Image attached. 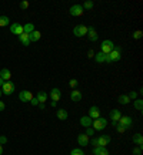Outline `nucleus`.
I'll return each instance as SVG.
<instances>
[{"mask_svg":"<svg viewBox=\"0 0 143 155\" xmlns=\"http://www.w3.org/2000/svg\"><path fill=\"white\" fill-rule=\"evenodd\" d=\"M132 37H133L134 40H140V38L143 37V31H142V30H136V31H133Z\"/></svg>","mask_w":143,"mask_h":155,"instance_id":"7c9ffc66","label":"nucleus"},{"mask_svg":"<svg viewBox=\"0 0 143 155\" xmlns=\"http://www.w3.org/2000/svg\"><path fill=\"white\" fill-rule=\"evenodd\" d=\"M36 98H37L39 104H44V101L47 100V94H46L44 91H39L37 95H36Z\"/></svg>","mask_w":143,"mask_h":155,"instance_id":"393cba45","label":"nucleus"},{"mask_svg":"<svg viewBox=\"0 0 143 155\" xmlns=\"http://www.w3.org/2000/svg\"><path fill=\"white\" fill-rule=\"evenodd\" d=\"M56 115H57V118H59L60 121H66L67 118H69V113H67L66 110H57Z\"/></svg>","mask_w":143,"mask_h":155,"instance_id":"412c9836","label":"nucleus"},{"mask_svg":"<svg viewBox=\"0 0 143 155\" xmlns=\"http://www.w3.org/2000/svg\"><path fill=\"white\" fill-rule=\"evenodd\" d=\"M5 84V80H3V78H2V77H0V87H2V85Z\"/></svg>","mask_w":143,"mask_h":155,"instance_id":"49530a36","label":"nucleus"},{"mask_svg":"<svg viewBox=\"0 0 143 155\" xmlns=\"http://www.w3.org/2000/svg\"><path fill=\"white\" fill-rule=\"evenodd\" d=\"M19 41L23 44V46H29L30 44V36L27 33H22L19 36Z\"/></svg>","mask_w":143,"mask_h":155,"instance_id":"a211bd4d","label":"nucleus"},{"mask_svg":"<svg viewBox=\"0 0 143 155\" xmlns=\"http://www.w3.org/2000/svg\"><path fill=\"white\" fill-rule=\"evenodd\" d=\"M20 7H22L23 10L27 9V7H29V2H27V0H23V2L20 3Z\"/></svg>","mask_w":143,"mask_h":155,"instance_id":"4c0bfd02","label":"nucleus"},{"mask_svg":"<svg viewBox=\"0 0 143 155\" xmlns=\"http://www.w3.org/2000/svg\"><path fill=\"white\" fill-rule=\"evenodd\" d=\"M23 31H24V33H27V34L33 33V31H34V26H33V23L24 24V26H23Z\"/></svg>","mask_w":143,"mask_h":155,"instance_id":"bb28decb","label":"nucleus"},{"mask_svg":"<svg viewBox=\"0 0 143 155\" xmlns=\"http://www.w3.org/2000/svg\"><path fill=\"white\" fill-rule=\"evenodd\" d=\"M132 152H133V155H142V147H134Z\"/></svg>","mask_w":143,"mask_h":155,"instance_id":"f704fd0d","label":"nucleus"},{"mask_svg":"<svg viewBox=\"0 0 143 155\" xmlns=\"http://www.w3.org/2000/svg\"><path fill=\"white\" fill-rule=\"evenodd\" d=\"M3 154V145H2V144H0V155Z\"/></svg>","mask_w":143,"mask_h":155,"instance_id":"de8ad7c7","label":"nucleus"},{"mask_svg":"<svg viewBox=\"0 0 143 155\" xmlns=\"http://www.w3.org/2000/svg\"><path fill=\"white\" fill-rule=\"evenodd\" d=\"M73 34H75L76 37H85L86 34H87V26H85V24H77L76 27L73 28Z\"/></svg>","mask_w":143,"mask_h":155,"instance_id":"39448f33","label":"nucleus"},{"mask_svg":"<svg viewBox=\"0 0 143 155\" xmlns=\"http://www.w3.org/2000/svg\"><path fill=\"white\" fill-rule=\"evenodd\" d=\"M50 105H52V107H53V108H56L57 103H56V101H52V103H50Z\"/></svg>","mask_w":143,"mask_h":155,"instance_id":"c03bdc74","label":"nucleus"},{"mask_svg":"<svg viewBox=\"0 0 143 155\" xmlns=\"http://www.w3.org/2000/svg\"><path fill=\"white\" fill-rule=\"evenodd\" d=\"M93 154L95 155H109V150L106 147H95L93 148Z\"/></svg>","mask_w":143,"mask_h":155,"instance_id":"dca6fc26","label":"nucleus"},{"mask_svg":"<svg viewBox=\"0 0 143 155\" xmlns=\"http://www.w3.org/2000/svg\"><path fill=\"white\" fill-rule=\"evenodd\" d=\"M92 127L95 128V131H103L106 127H107V120L103 117H99L93 120V124H92Z\"/></svg>","mask_w":143,"mask_h":155,"instance_id":"f03ea898","label":"nucleus"},{"mask_svg":"<svg viewBox=\"0 0 143 155\" xmlns=\"http://www.w3.org/2000/svg\"><path fill=\"white\" fill-rule=\"evenodd\" d=\"M10 19L7 16H0V27H6L7 24H9Z\"/></svg>","mask_w":143,"mask_h":155,"instance_id":"c756f323","label":"nucleus"},{"mask_svg":"<svg viewBox=\"0 0 143 155\" xmlns=\"http://www.w3.org/2000/svg\"><path fill=\"white\" fill-rule=\"evenodd\" d=\"M69 13H70V16H73V17H80L82 14L85 13V10H83L82 5H73L70 9H69Z\"/></svg>","mask_w":143,"mask_h":155,"instance_id":"423d86ee","label":"nucleus"},{"mask_svg":"<svg viewBox=\"0 0 143 155\" xmlns=\"http://www.w3.org/2000/svg\"><path fill=\"white\" fill-rule=\"evenodd\" d=\"M120 57H122V48L120 47H114L109 54H106V61L107 64H112V63H116V61L120 60Z\"/></svg>","mask_w":143,"mask_h":155,"instance_id":"f257e3e1","label":"nucleus"},{"mask_svg":"<svg viewBox=\"0 0 143 155\" xmlns=\"http://www.w3.org/2000/svg\"><path fill=\"white\" fill-rule=\"evenodd\" d=\"M89 137L86 135L85 132H80L79 135H77V144L80 147H86V145H89Z\"/></svg>","mask_w":143,"mask_h":155,"instance_id":"9d476101","label":"nucleus"},{"mask_svg":"<svg viewBox=\"0 0 143 155\" xmlns=\"http://www.w3.org/2000/svg\"><path fill=\"white\" fill-rule=\"evenodd\" d=\"M10 31L13 34H16V36H20L22 33H24L23 31V26L20 23H13L12 26H10Z\"/></svg>","mask_w":143,"mask_h":155,"instance_id":"9b49d317","label":"nucleus"},{"mask_svg":"<svg viewBox=\"0 0 143 155\" xmlns=\"http://www.w3.org/2000/svg\"><path fill=\"white\" fill-rule=\"evenodd\" d=\"M2 88V93H5L6 95H10L14 93V90H16V85L12 83V81H5V84L0 87Z\"/></svg>","mask_w":143,"mask_h":155,"instance_id":"20e7f679","label":"nucleus"},{"mask_svg":"<svg viewBox=\"0 0 143 155\" xmlns=\"http://www.w3.org/2000/svg\"><path fill=\"white\" fill-rule=\"evenodd\" d=\"M117 122H119L122 127L126 128V130H129V128L133 125V120H132V117H129V115H122Z\"/></svg>","mask_w":143,"mask_h":155,"instance_id":"0eeeda50","label":"nucleus"},{"mask_svg":"<svg viewBox=\"0 0 143 155\" xmlns=\"http://www.w3.org/2000/svg\"><path fill=\"white\" fill-rule=\"evenodd\" d=\"M117 103H119V104H123V105H127V104L130 103V98H129L127 94H122V95H119Z\"/></svg>","mask_w":143,"mask_h":155,"instance_id":"a878e982","label":"nucleus"},{"mask_svg":"<svg viewBox=\"0 0 143 155\" xmlns=\"http://www.w3.org/2000/svg\"><path fill=\"white\" fill-rule=\"evenodd\" d=\"M32 98H33V95H32V93H30V91H27V90H23V91H20L19 100L22 101V103H29V101H30Z\"/></svg>","mask_w":143,"mask_h":155,"instance_id":"1a4fd4ad","label":"nucleus"},{"mask_svg":"<svg viewBox=\"0 0 143 155\" xmlns=\"http://www.w3.org/2000/svg\"><path fill=\"white\" fill-rule=\"evenodd\" d=\"M30 103H32V105H36V107L39 105V101H37V98H36V97H33V98L30 100Z\"/></svg>","mask_w":143,"mask_h":155,"instance_id":"ea45409f","label":"nucleus"},{"mask_svg":"<svg viewBox=\"0 0 143 155\" xmlns=\"http://www.w3.org/2000/svg\"><path fill=\"white\" fill-rule=\"evenodd\" d=\"M87 57H89V58H93V57H95V51H93V50H89V51H87Z\"/></svg>","mask_w":143,"mask_h":155,"instance_id":"79ce46f5","label":"nucleus"},{"mask_svg":"<svg viewBox=\"0 0 143 155\" xmlns=\"http://www.w3.org/2000/svg\"><path fill=\"white\" fill-rule=\"evenodd\" d=\"M7 142V137L6 135H0V144L3 145V144H6Z\"/></svg>","mask_w":143,"mask_h":155,"instance_id":"58836bf2","label":"nucleus"},{"mask_svg":"<svg viewBox=\"0 0 143 155\" xmlns=\"http://www.w3.org/2000/svg\"><path fill=\"white\" fill-rule=\"evenodd\" d=\"M0 77L5 81H10V77H12V73H10L9 68H2L0 70Z\"/></svg>","mask_w":143,"mask_h":155,"instance_id":"6ab92c4d","label":"nucleus"},{"mask_svg":"<svg viewBox=\"0 0 143 155\" xmlns=\"http://www.w3.org/2000/svg\"><path fill=\"white\" fill-rule=\"evenodd\" d=\"M134 108H136L138 111H140V113L143 111V100L142 98H136V100H134Z\"/></svg>","mask_w":143,"mask_h":155,"instance_id":"cd10ccee","label":"nucleus"},{"mask_svg":"<svg viewBox=\"0 0 143 155\" xmlns=\"http://www.w3.org/2000/svg\"><path fill=\"white\" fill-rule=\"evenodd\" d=\"M79 85V81L76 80V78H72L70 81H69V87L70 88H73V90H76V87Z\"/></svg>","mask_w":143,"mask_h":155,"instance_id":"473e14b6","label":"nucleus"},{"mask_svg":"<svg viewBox=\"0 0 143 155\" xmlns=\"http://www.w3.org/2000/svg\"><path fill=\"white\" fill-rule=\"evenodd\" d=\"M92 124H93V120H92L89 115H83V117L80 118V125L82 127L89 128V127H92Z\"/></svg>","mask_w":143,"mask_h":155,"instance_id":"4468645a","label":"nucleus"},{"mask_svg":"<svg viewBox=\"0 0 143 155\" xmlns=\"http://www.w3.org/2000/svg\"><path fill=\"white\" fill-rule=\"evenodd\" d=\"M29 36H30V43H34V41H39V40H40L42 33H40V31H37V30H34L33 33H30Z\"/></svg>","mask_w":143,"mask_h":155,"instance_id":"5701e85b","label":"nucleus"},{"mask_svg":"<svg viewBox=\"0 0 143 155\" xmlns=\"http://www.w3.org/2000/svg\"><path fill=\"white\" fill-rule=\"evenodd\" d=\"M5 108H6V104L0 100V111H5Z\"/></svg>","mask_w":143,"mask_h":155,"instance_id":"37998d69","label":"nucleus"},{"mask_svg":"<svg viewBox=\"0 0 143 155\" xmlns=\"http://www.w3.org/2000/svg\"><path fill=\"white\" fill-rule=\"evenodd\" d=\"M95 61L97 63V64L105 63V61H106V54H105V53H102V51L95 53Z\"/></svg>","mask_w":143,"mask_h":155,"instance_id":"aec40b11","label":"nucleus"},{"mask_svg":"<svg viewBox=\"0 0 143 155\" xmlns=\"http://www.w3.org/2000/svg\"><path fill=\"white\" fill-rule=\"evenodd\" d=\"M112 141V137L109 134H103L97 138V147H107Z\"/></svg>","mask_w":143,"mask_h":155,"instance_id":"6e6552de","label":"nucleus"},{"mask_svg":"<svg viewBox=\"0 0 143 155\" xmlns=\"http://www.w3.org/2000/svg\"><path fill=\"white\" fill-rule=\"evenodd\" d=\"M89 117L92 118V120H96V118L100 117V108L96 107V105H93V107L89 108Z\"/></svg>","mask_w":143,"mask_h":155,"instance_id":"ddd939ff","label":"nucleus"},{"mask_svg":"<svg viewBox=\"0 0 143 155\" xmlns=\"http://www.w3.org/2000/svg\"><path fill=\"white\" fill-rule=\"evenodd\" d=\"M113 48H114V44L112 40H103L102 44H100V51L105 53V54H109Z\"/></svg>","mask_w":143,"mask_h":155,"instance_id":"7ed1b4c3","label":"nucleus"},{"mask_svg":"<svg viewBox=\"0 0 143 155\" xmlns=\"http://www.w3.org/2000/svg\"><path fill=\"white\" fill-rule=\"evenodd\" d=\"M93 6H95V3H93L92 0H86L85 3L82 5V7H83V10H92L93 9Z\"/></svg>","mask_w":143,"mask_h":155,"instance_id":"c85d7f7f","label":"nucleus"},{"mask_svg":"<svg viewBox=\"0 0 143 155\" xmlns=\"http://www.w3.org/2000/svg\"><path fill=\"white\" fill-rule=\"evenodd\" d=\"M127 95H129V98H130V101H132V100H136V98H138V93H136L134 90H133V91H130Z\"/></svg>","mask_w":143,"mask_h":155,"instance_id":"c9c22d12","label":"nucleus"},{"mask_svg":"<svg viewBox=\"0 0 143 155\" xmlns=\"http://www.w3.org/2000/svg\"><path fill=\"white\" fill-rule=\"evenodd\" d=\"M0 97H2V88H0Z\"/></svg>","mask_w":143,"mask_h":155,"instance_id":"09e8293b","label":"nucleus"},{"mask_svg":"<svg viewBox=\"0 0 143 155\" xmlns=\"http://www.w3.org/2000/svg\"><path fill=\"white\" fill-rule=\"evenodd\" d=\"M120 117H122L120 110H112V111H110V118H112V121H119Z\"/></svg>","mask_w":143,"mask_h":155,"instance_id":"b1692460","label":"nucleus"},{"mask_svg":"<svg viewBox=\"0 0 143 155\" xmlns=\"http://www.w3.org/2000/svg\"><path fill=\"white\" fill-rule=\"evenodd\" d=\"M37 107H39V108H40V110H44V107H46V105H44V104H39Z\"/></svg>","mask_w":143,"mask_h":155,"instance_id":"a18cd8bd","label":"nucleus"},{"mask_svg":"<svg viewBox=\"0 0 143 155\" xmlns=\"http://www.w3.org/2000/svg\"><path fill=\"white\" fill-rule=\"evenodd\" d=\"M132 140H133V142L138 147H143V135L140 132H136V134L132 137Z\"/></svg>","mask_w":143,"mask_h":155,"instance_id":"f3484780","label":"nucleus"},{"mask_svg":"<svg viewBox=\"0 0 143 155\" xmlns=\"http://www.w3.org/2000/svg\"><path fill=\"white\" fill-rule=\"evenodd\" d=\"M116 130H117V132H122V134H123V132L126 131V128H124V127H122V125H120L119 122L116 124Z\"/></svg>","mask_w":143,"mask_h":155,"instance_id":"e433bc0d","label":"nucleus"},{"mask_svg":"<svg viewBox=\"0 0 143 155\" xmlns=\"http://www.w3.org/2000/svg\"><path fill=\"white\" fill-rule=\"evenodd\" d=\"M50 98H52V101H59V100L62 98V91H60V90L59 88H56V87H54V88H52L50 90Z\"/></svg>","mask_w":143,"mask_h":155,"instance_id":"f8f14e48","label":"nucleus"},{"mask_svg":"<svg viewBox=\"0 0 143 155\" xmlns=\"http://www.w3.org/2000/svg\"><path fill=\"white\" fill-rule=\"evenodd\" d=\"M89 144H92L93 147H97V138H92V141Z\"/></svg>","mask_w":143,"mask_h":155,"instance_id":"a19ab883","label":"nucleus"},{"mask_svg":"<svg viewBox=\"0 0 143 155\" xmlns=\"http://www.w3.org/2000/svg\"><path fill=\"white\" fill-rule=\"evenodd\" d=\"M82 97H83V95H82V93L79 90H73V91H72V94H70L72 101H75V103H76V101H80Z\"/></svg>","mask_w":143,"mask_h":155,"instance_id":"4be33fe9","label":"nucleus"},{"mask_svg":"<svg viewBox=\"0 0 143 155\" xmlns=\"http://www.w3.org/2000/svg\"><path fill=\"white\" fill-rule=\"evenodd\" d=\"M70 155H85V152H83L82 148H73L72 152H70Z\"/></svg>","mask_w":143,"mask_h":155,"instance_id":"2f4dec72","label":"nucleus"},{"mask_svg":"<svg viewBox=\"0 0 143 155\" xmlns=\"http://www.w3.org/2000/svg\"><path fill=\"white\" fill-rule=\"evenodd\" d=\"M87 34H89V40L90 41H97V38H99V36H97V31L95 30V27H87Z\"/></svg>","mask_w":143,"mask_h":155,"instance_id":"2eb2a0df","label":"nucleus"},{"mask_svg":"<svg viewBox=\"0 0 143 155\" xmlns=\"http://www.w3.org/2000/svg\"><path fill=\"white\" fill-rule=\"evenodd\" d=\"M95 128H93V127H89V128H86V132H85V134H86V135H87V137H93V135H95Z\"/></svg>","mask_w":143,"mask_h":155,"instance_id":"72a5a7b5","label":"nucleus"}]
</instances>
